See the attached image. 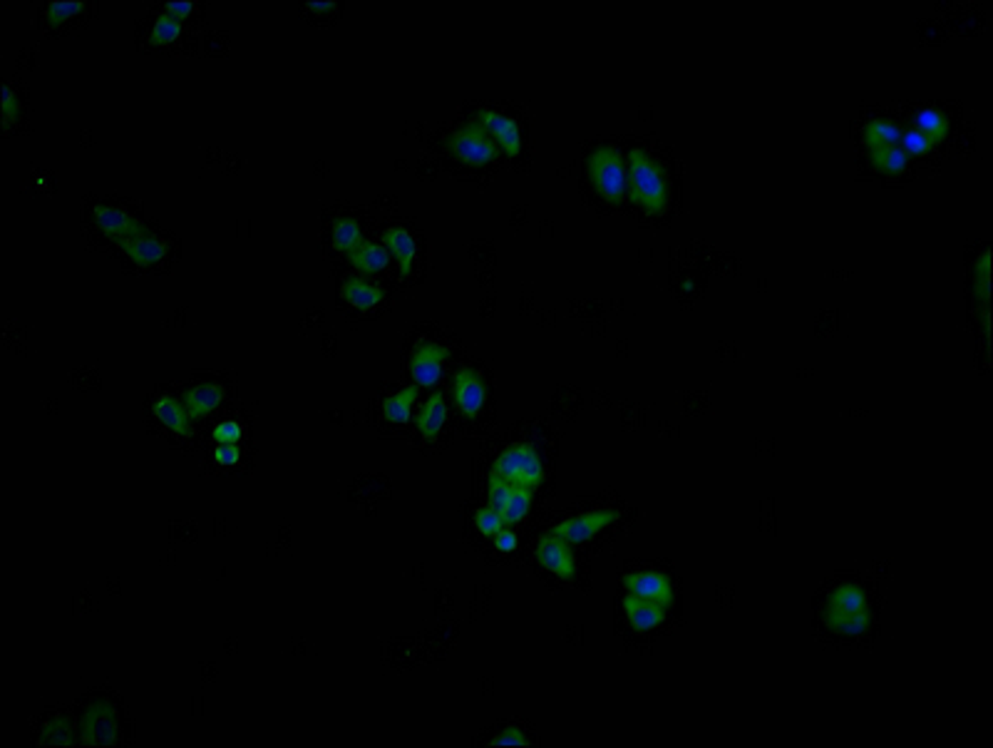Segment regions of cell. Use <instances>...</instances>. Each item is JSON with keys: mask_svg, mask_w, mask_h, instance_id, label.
Returning a JSON list of instances; mask_svg holds the SVG:
<instances>
[{"mask_svg": "<svg viewBox=\"0 0 993 748\" xmlns=\"http://www.w3.org/2000/svg\"><path fill=\"white\" fill-rule=\"evenodd\" d=\"M629 190L648 214H661L666 209L668 184L663 169L646 150H633L629 154Z\"/></svg>", "mask_w": 993, "mask_h": 748, "instance_id": "1", "label": "cell"}, {"mask_svg": "<svg viewBox=\"0 0 993 748\" xmlns=\"http://www.w3.org/2000/svg\"><path fill=\"white\" fill-rule=\"evenodd\" d=\"M492 475H497V478H502V480L512 482V485H516V487L534 490V487H539L541 480H544V463H541L539 453H537L531 445L516 443V445H509L502 456L494 460Z\"/></svg>", "mask_w": 993, "mask_h": 748, "instance_id": "2", "label": "cell"}, {"mask_svg": "<svg viewBox=\"0 0 993 748\" xmlns=\"http://www.w3.org/2000/svg\"><path fill=\"white\" fill-rule=\"evenodd\" d=\"M589 177L609 202L618 204L629 191V169L621 160V152L614 147H599L591 152Z\"/></svg>", "mask_w": 993, "mask_h": 748, "instance_id": "3", "label": "cell"}, {"mask_svg": "<svg viewBox=\"0 0 993 748\" xmlns=\"http://www.w3.org/2000/svg\"><path fill=\"white\" fill-rule=\"evenodd\" d=\"M447 147L454 157H460L467 165H490L497 157V142L492 140L490 132L479 122H469L465 128L454 129L447 140Z\"/></svg>", "mask_w": 993, "mask_h": 748, "instance_id": "4", "label": "cell"}, {"mask_svg": "<svg viewBox=\"0 0 993 748\" xmlns=\"http://www.w3.org/2000/svg\"><path fill=\"white\" fill-rule=\"evenodd\" d=\"M80 738L88 746H114L120 738V719L117 709L110 701H95L89 704L82 721H80Z\"/></svg>", "mask_w": 993, "mask_h": 748, "instance_id": "5", "label": "cell"}, {"mask_svg": "<svg viewBox=\"0 0 993 748\" xmlns=\"http://www.w3.org/2000/svg\"><path fill=\"white\" fill-rule=\"evenodd\" d=\"M618 518L621 515H618L617 510H591V512H584L578 518L564 520L562 525H556L554 530H549V533L562 537L569 545H581V542L591 540L596 533H601L604 527L614 525Z\"/></svg>", "mask_w": 993, "mask_h": 748, "instance_id": "6", "label": "cell"}, {"mask_svg": "<svg viewBox=\"0 0 993 748\" xmlns=\"http://www.w3.org/2000/svg\"><path fill=\"white\" fill-rule=\"evenodd\" d=\"M445 361H447V348H442L438 343L423 341L420 346H415V351L410 355V363H407L415 386L432 388L442 378Z\"/></svg>", "mask_w": 993, "mask_h": 748, "instance_id": "7", "label": "cell"}, {"mask_svg": "<svg viewBox=\"0 0 993 748\" xmlns=\"http://www.w3.org/2000/svg\"><path fill=\"white\" fill-rule=\"evenodd\" d=\"M537 559H539L544 570H549L562 580H571L577 574V565H574V555L569 549V542H564L562 537H556L552 533L541 534Z\"/></svg>", "mask_w": 993, "mask_h": 748, "instance_id": "8", "label": "cell"}, {"mask_svg": "<svg viewBox=\"0 0 993 748\" xmlns=\"http://www.w3.org/2000/svg\"><path fill=\"white\" fill-rule=\"evenodd\" d=\"M475 117H477L475 122H479L482 128L490 132V137H494V142L502 147L504 152L512 154V157L519 154V150H522V129L516 125L515 117L497 113V110H479Z\"/></svg>", "mask_w": 993, "mask_h": 748, "instance_id": "9", "label": "cell"}, {"mask_svg": "<svg viewBox=\"0 0 993 748\" xmlns=\"http://www.w3.org/2000/svg\"><path fill=\"white\" fill-rule=\"evenodd\" d=\"M624 584H626L629 595L656 602L661 607H671L673 604V587H671V582H668L661 572H631V574H626Z\"/></svg>", "mask_w": 993, "mask_h": 748, "instance_id": "10", "label": "cell"}, {"mask_svg": "<svg viewBox=\"0 0 993 748\" xmlns=\"http://www.w3.org/2000/svg\"><path fill=\"white\" fill-rule=\"evenodd\" d=\"M92 216H95V224L100 227L102 234H107L110 239L120 241V239H127V237H135V234L147 231L137 216H132L129 212H125V209L110 206V204L95 206V209H92Z\"/></svg>", "mask_w": 993, "mask_h": 748, "instance_id": "11", "label": "cell"}, {"mask_svg": "<svg viewBox=\"0 0 993 748\" xmlns=\"http://www.w3.org/2000/svg\"><path fill=\"white\" fill-rule=\"evenodd\" d=\"M485 398H487V391H485V383L479 378L477 370L460 368L454 373V403H457V408L465 413L467 418H475L485 408Z\"/></svg>", "mask_w": 993, "mask_h": 748, "instance_id": "12", "label": "cell"}, {"mask_svg": "<svg viewBox=\"0 0 993 748\" xmlns=\"http://www.w3.org/2000/svg\"><path fill=\"white\" fill-rule=\"evenodd\" d=\"M120 249L125 252L132 261H137L142 267H150V264H159L164 256L169 254V244L159 237H154L150 231H142L135 237H127L120 239Z\"/></svg>", "mask_w": 993, "mask_h": 748, "instance_id": "13", "label": "cell"}, {"mask_svg": "<svg viewBox=\"0 0 993 748\" xmlns=\"http://www.w3.org/2000/svg\"><path fill=\"white\" fill-rule=\"evenodd\" d=\"M624 612H626V619L636 629V632H651L656 627H661L666 621V607L641 599V596L629 595L624 599Z\"/></svg>", "mask_w": 993, "mask_h": 748, "instance_id": "14", "label": "cell"}, {"mask_svg": "<svg viewBox=\"0 0 993 748\" xmlns=\"http://www.w3.org/2000/svg\"><path fill=\"white\" fill-rule=\"evenodd\" d=\"M224 401V388L216 386V383H199L194 388H189L184 395V408L191 418H206L209 413H214L216 408L221 406Z\"/></svg>", "mask_w": 993, "mask_h": 748, "instance_id": "15", "label": "cell"}, {"mask_svg": "<svg viewBox=\"0 0 993 748\" xmlns=\"http://www.w3.org/2000/svg\"><path fill=\"white\" fill-rule=\"evenodd\" d=\"M383 239H385V249L398 261L400 271L410 274L413 271V261H415V239H413V234L403 227H390L385 229Z\"/></svg>", "mask_w": 993, "mask_h": 748, "instance_id": "16", "label": "cell"}, {"mask_svg": "<svg viewBox=\"0 0 993 748\" xmlns=\"http://www.w3.org/2000/svg\"><path fill=\"white\" fill-rule=\"evenodd\" d=\"M151 416L162 423L164 428H169L172 432H176V435H189V416L187 408L179 406L172 395L162 393L154 403H151Z\"/></svg>", "mask_w": 993, "mask_h": 748, "instance_id": "17", "label": "cell"}, {"mask_svg": "<svg viewBox=\"0 0 993 748\" xmlns=\"http://www.w3.org/2000/svg\"><path fill=\"white\" fill-rule=\"evenodd\" d=\"M825 612H840V614H862L869 612L867 595L857 584H840L827 599Z\"/></svg>", "mask_w": 993, "mask_h": 748, "instance_id": "18", "label": "cell"}, {"mask_svg": "<svg viewBox=\"0 0 993 748\" xmlns=\"http://www.w3.org/2000/svg\"><path fill=\"white\" fill-rule=\"evenodd\" d=\"M340 293H343V299H345L353 308H358V311H373V308L383 301V289H377V286H373V284H368V281L363 279L343 281Z\"/></svg>", "mask_w": 993, "mask_h": 748, "instance_id": "19", "label": "cell"}, {"mask_svg": "<svg viewBox=\"0 0 993 748\" xmlns=\"http://www.w3.org/2000/svg\"><path fill=\"white\" fill-rule=\"evenodd\" d=\"M445 420H447V403H445V398H442L440 393L430 395L428 401H425V406H423V410H420V418H417V428H420V432H423L428 440H432V438H438L442 428H445Z\"/></svg>", "mask_w": 993, "mask_h": 748, "instance_id": "20", "label": "cell"}, {"mask_svg": "<svg viewBox=\"0 0 993 748\" xmlns=\"http://www.w3.org/2000/svg\"><path fill=\"white\" fill-rule=\"evenodd\" d=\"M348 259H351V264L358 271H363V274H377V271H383V269L388 267L390 264V252L385 249V246H377V244H370V241H363L358 249H353L351 254H348Z\"/></svg>", "mask_w": 993, "mask_h": 748, "instance_id": "21", "label": "cell"}, {"mask_svg": "<svg viewBox=\"0 0 993 748\" xmlns=\"http://www.w3.org/2000/svg\"><path fill=\"white\" fill-rule=\"evenodd\" d=\"M330 241L338 252L351 254L353 249H358L363 244V229L353 216H338L330 224Z\"/></svg>", "mask_w": 993, "mask_h": 748, "instance_id": "22", "label": "cell"}, {"mask_svg": "<svg viewBox=\"0 0 993 748\" xmlns=\"http://www.w3.org/2000/svg\"><path fill=\"white\" fill-rule=\"evenodd\" d=\"M912 122H914V129L924 132L936 144L949 135V117L942 110H936V107H921V110H917V113L912 114Z\"/></svg>", "mask_w": 993, "mask_h": 748, "instance_id": "23", "label": "cell"}, {"mask_svg": "<svg viewBox=\"0 0 993 748\" xmlns=\"http://www.w3.org/2000/svg\"><path fill=\"white\" fill-rule=\"evenodd\" d=\"M899 140H902V128L894 125L892 120L874 117V120H869L867 125H865V142H867L869 150L899 144Z\"/></svg>", "mask_w": 993, "mask_h": 748, "instance_id": "24", "label": "cell"}, {"mask_svg": "<svg viewBox=\"0 0 993 748\" xmlns=\"http://www.w3.org/2000/svg\"><path fill=\"white\" fill-rule=\"evenodd\" d=\"M415 395H417V386H407V388H403V391L388 395V398L383 401V416H385L390 423H398V425L407 423V420H410V408H413V403H415Z\"/></svg>", "mask_w": 993, "mask_h": 748, "instance_id": "25", "label": "cell"}, {"mask_svg": "<svg viewBox=\"0 0 993 748\" xmlns=\"http://www.w3.org/2000/svg\"><path fill=\"white\" fill-rule=\"evenodd\" d=\"M872 152V162L874 167L884 172V175H902L909 167V154L899 147V144H889V147H874L869 150Z\"/></svg>", "mask_w": 993, "mask_h": 748, "instance_id": "26", "label": "cell"}, {"mask_svg": "<svg viewBox=\"0 0 993 748\" xmlns=\"http://www.w3.org/2000/svg\"><path fill=\"white\" fill-rule=\"evenodd\" d=\"M825 619L830 624L834 632H840L844 636H859L865 635L872 624V614L862 612V614H840V612H825Z\"/></svg>", "mask_w": 993, "mask_h": 748, "instance_id": "27", "label": "cell"}, {"mask_svg": "<svg viewBox=\"0 0 993 748\" xmlns=\"http://www.w3.org/2000/svg\"><path fill=\"white\" fill-rule=\"evenodd\" d=\"M529 508H531V490H527V487H516L515 485V493H512L509 503L504 505V510L500 512V515H502L507 525H516V522H522L524 518H527Z\"/></svg>", "mask_w": 993, "mask_h": 748, "instance_id": "28", "label": "cell"}, {"mask_svg": "<svg viewBox=\"0 0 993 748\" xmlns=\"http://www.w3.org/2000/svg\"><path fill=\"white\" fill-rule=\"evenodd\" d=\"M40 744H50V746H70L73 744V726L67 721V716H52L48 726L43 729L40 736Z\"/></svg>", "mask_w": 993, "mask_h": 748, "instance_id": "29", "label": "cell"}, {"mask_svg": "<svg viewBox=\"0 0 993 748\" xmlns=\"http://www.w3.org/2000/svg\"><path fill=\"white\" fill-rule=\"evenodd\" d=\"M899 147L904 150L909 157L914 154V157H924V154L934 152L939 144L931 140V137H927L924 132H919V129H902V140H899Z\"/></svg>", "mask_w": 993, "mask_h": 748, "instance_id": "30", "label": "cell"}, {"mask_svg": "<svg viewBox=\"0 0 993 748\" xmlns=\"http://www.w3.org/2000/svg\"><path fill=\"white\" fill-rule=\"evenodd\" d=\"M504 518L497 512L494 508H479L477 512H475V527H477L479 533L485 534V537H494L497 533H502L504 530Z\"/></svg>", "mask_w": 993, "mask_h": 748, "instance_id": "31", "label": "cell"}, {"mask_svg": "<svg viewBox=\"0 0 993 748\" xmlns=\"http://www.w3.org/2000/svg\"><path fill=\"white\" fill-rule=\"evenodd\" d=\"M179 33H182V20H176L169 13L159 15L151 26V40L154 43H172L175 38H179Z\"/></svg>", "mask_w": 993, "mask_h": 748, "instance_id": "32", "label": "cell"}, {"mask_svg": "<svg viewBox=\"0 0 993 748\" xmlns=\"http://www.w3.org/2000/svg\"><path fill=\"white\" fill-rule=\"evenodd\" d=\"M512 493H515V485H512V482H507V480H502V478H497V475H492L490 490H487V497H490V508H494L497 512H502L504 505L509 503Z\"/></svg>", "mask_w": 993, "mask_h": 748, "instance_id": "33", "label": "cell"}, {"mask_svg": "<svg viewBox=\"0 0 993 748\" xmlns=\"http://www.w3.org/2000/svg\"><path fill=\"white\" fill-rule=\"evenodd\" d=\"M82 8H85L82 0H52V3H48L45 13H48V18H50L52 23H63V20H67V18H73V15L80 13Z\"/></svg>", "mask_w": 993, "mask_h": 748, "instance_id": "34", "label": "cell"}, {"mask_svg": "<svg viewBox=\"0 0 993 748\" xmlns=\"http://www.w3.org/2000/svg\"><path fill=\"white\" fill-rule=\"evenodd\" d=\"M0 107H3V122L5 125H11L20 114V102H18L13 88L8 82H3V88H0Z\"/></svg>", "mask_w": 993, "mask_h": 748, "instance_id": "35", "label": "cell"}, {"mask_svg": "<svg viewBox=\"0 0 993 748\" xmlns=\"http://www.w3.org/2000/svg\"><path fill=\"white\" fill-rule=\"evenodd\" d=\"M241 425L237 420H221L214 428L216 445H237L241 440Z\"/></svg>", "mask_w": 993, "mask_h": 748, "instance_id": "36", "label": "cell"}, {"mask_svg": "<svg viewBox=\"0 0 993 748\" xmlns=\"http://www.w3.org/2000/svg\"><path fill=\"white\" fill-rule=\"evenodd\" d=\"M492 746H529V738L519 729L509 726V729H504L502 734L492 738Z\"/></svg>", "mask_w": 993, "mask_h": 748, "instance_id": "37", "label": "cell"}, {"mask_svg": "<svg viewBox=\"0 0 993 748\" xmlns=\"http://www.w3.org/2000/svg\"><path fill=\"white\" fill-rule=\"evenodd\" d=\"M239 448L237 445H216L214 457L219 465H237L239 463Z\"/></svg>", "mask_w": 993, "mask_h": 748, "instance_id": "38", "label": "cell"}, {"mask_svg": "<svg viewBox=\"0 0 993 748\" xmlns=\"http://www.w3.org/2000/svg\"><path fill=\"white\" fill-rule=\"evenodd\" d=\"M492 540H494V547H497L500 552H515L516 545H519V540H516V534L512 533V530H507V527H504L502 533L494 534Z\"/></svg>", "mask_w": 993, "mask_h": 748, "instance_id": "39", "label": "cell"}, {"mask_svg": "<svg viewBox=\"0 0 993 748\" xmlns=\"http://www.w3.org/2000/svg\"><path fill=\"white\" fill-rule=\"evenodd\" d=\"M191 11H194V3H191V0H172V3L164 5V13H169L172 18H176V20L187 18Z\"/></svg>", "mask_w": 993, "mask_h": 748, "instance_id": "40", "label": "cell"}, {"mask_svg": "<svg viewBox=\"0 0 993 748\" xmlns=\"http://www.w3.org/2000/svg\"><path fill=\"white\" fill-rule=\"evenodd\" d=\"M308 8H314V11H333L336 3H333V0H311Z\"/></svg>", "mask_w": 993, "mask_h": 748, "instance_id": "41", "label": "cell"}]
</instances>
